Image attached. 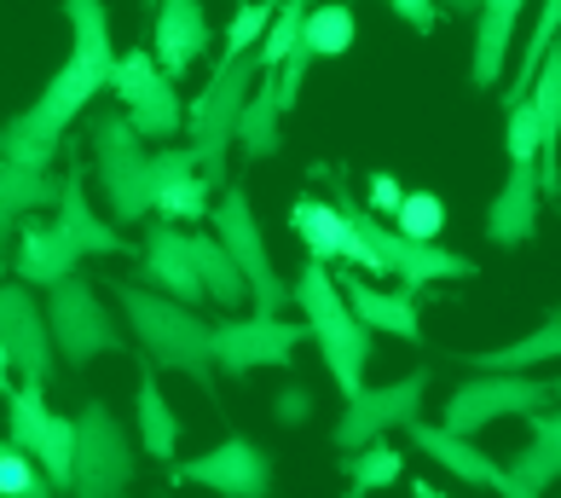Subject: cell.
Here are the masks:
<instances>
[{"label": "cell", "mask_w": 561, "mask_h": 498, "mask_svg": "<svg viewBox=\"0 0 561 498\" xmlns=\"http://www.w3.org/2000/svg\"><path fill=\"white\" fill-rule=\"evenodd\" d=\"M510 128H504V145H510V162H538V151H545V128H538V116L527 99H510L504 105Z\"/></svg>", "instance_id": "74e56055"}, {"label": "cell", "mask_w": 561, "mask_h": 498, "mask_svg": "<svg viewBox=\"0 0 561 498\" xmlns=\"http://www.w3.org/2000/svg\"><path fill=\"white\" fill-rule=\"evenodd\" d=\"M301 47L313 58H342L353 41H359V18H353L347 0H313V7L301 12Z\"/></svg>", "instance_id": "4dcf8cb0"}, {"label": "cell", "mask_w": 561, "mask_h": 498, "mask_svg": "<svg viewBox=\"0 0 561 498\" xmlns=\"http://www.w3.org/2000/svg\"><path fill=\"white\" fill-rule=\"evenodd\" d=\"M255 76H261L255 53L226 58V65L209 70V88L197 93V105L180 116V128L192 134V151H197V169H203V185H209V192L226 185V157H232L238 111H243L249 88H255Z\"/></svg>", "instance_id": "5b68a950"}, {"label": "cell", "mask_w": 561, "mask_h": 498, "mask_svg": "<svg viewBox=\"0 0 561 498\" xmlns=\"http://www.w3.org/2000/svg\"><path fill=\"white\" fill-rule=\"evenodd\" d=\"M215 244L232 256V267L243 273V290H249V302H255V314H284V307H289V284L273 273L266 233H261L255 210H249L243 185H226L220 203H215Z\"/></svg>", "instance_id": "30bf717a"}, {"label": "cell", "mask_w": 561, "mask_h": 498, "mask_svg": "<svg viewBox=\"0 0 561 498\" xmlns=\"http://www.w3.org/2000/svg\"><path fill=\"white\" fill-rule=\"evenodd\" d=\"M122 498H128V493H122Z\"/></svg>", "instance_id": "7dc6e473"}, {"label": "cell", "mask_w": 561, "mask_h": 498, "mask_svg": "<svg viewBox=\"0 0 561 498\" xmlns=\"http://www.w3.org/2000/svg\"><path fill=\"white\" fill-rule=\"evenodd\" d=\"M278 99H273V70H261L255 76V88H249V99H243V111H238V134H232V145L249 157V162H266V157H278Z\"/></svg>", "instance_id": "83f0119b"}, {"label": "cell", "mask_w": 561, "mask_h": 498, "mask_svg": "<svg viewBox=\"0 0 561 498\" xmlns=\"http://www.w3.org/2000/svg\"><path fill=\"white\" fill-rule=\"evenodd\" d=\"M486 238L497 249H522L538 238V169L533 162H510V180L497 185L486 210Z\"/></svg>", "instance_id": "7402d4cb"}, {"label": "cell", "mask_w": 561, "mask_h": 498, "mask_svg": "<svg viewBox=\"0 0 561 498\" xmlns=\"http://www.w3.org/2000/svg\"><path fill=\"white\" fill-rule=\"evenodd\" d=\"M139 7H145V12H151V0H139Z\"/></svg>", "instance_id": "bcb514c9"}, {"label": "cell", "mask_w": 561, "mask_h": 498, "mask_svg": "<svg viewBox=\"0 0 561 498\" xmlns=\"http://www.w3.org/2000/svg\"><path fill=\"white\" fill-rule=\"evenodd\" d=\"M0 348L12 354V371L24 383H47L58 365L47 319H41L30 284H18V279H0Z\"/></svg>", "instance_id": "e0dca14e"}, {"label": "cell", "mask_w": 561, "mask_h": 498, "mask_svg": "<svg viewBox=\"0 0 561 498\" xmlns=\"http://www.w3.org/2000/svg\"><path fill=\"white\" fill-rule=\"evenodd\" d=\"M81 273V249L65 238L58 220H41V215H24L12 233V279L18 284H58Z\"/></svg>", "instance_id": "d6986e66"}, {"label": "cell", "mask_w": 561, "mask_h": 498, "mask_svg": "<svg viewBox=\"0 0 561 498\" xmlns=\"http://www.w3.org/2000/svg\"><path fill=\"white\" fill-rule=\"evenodd\" d=\"M342 475H347V498H370L405 475V452H393L388 441H370L359 452H342Z\"/></svg>", "instance_id": "836d02e7"}, {"label": "cell", "mask_w": 561, "mask_h": 498, "mask_svg": "<svg viewBox=\"0 0 561 498\" xmlns=\"http://www.w3.org/2000/svg\"><path fill=\"white\" fill-rule=\"evenodd\" d=\"M336 284H342L347 314L359 319L365 330H382V337L423 342V325H417V296H405V290H377V284H365L359 273H336Z\"/></svg>", "instance_id": "603a6c76"}, {"label": "cell", "mask_w": 561, "mask_h": 498, "mask_svg": "<svg viewBox=\"0 0 561 498\" xmlns=\"http://www.w3.org/2000/svg\"><path fill=\"white\" fill-rule=\"evenodd\" d=\"M411 493H417V498H451V493H440V487H428V482H417V487H411Z\"/></svg>", "instance_id": "ee69618b"}, {"label": "cell", "mask_w": 561, "mask_h": 498, "mask_svg": "<svg viewBox=\"0 0 561 498\" xmlns=\"http://www.w3.org/2000/svg\"><path fill=\"white\" fill-rule=\"evenodd\" d=\"M423 394H428V371H411V377L388 383V388H359V394L342 406V418H336V429H330V441H336V452H359V446H370V441H382L388 429L423 418Z\"/></svg>", "instance_id": "9a60e30c"}, {"label": "cell", "mask_w": 561, "mask_h": 498, "mask_svg": "<svg viewBox=\"0 0 561 498\" xmlns=\"http://www.w3.org/2000/svg\"><path fill=\"white\" fill-rule=\"evenodd\" d=\"M273 12H278V0H238L232 30H226V47H220V65H226V58L255 53V41L266 35V24H273Z\"/></svg>", "instance_id": "8d00e7d4"}, {"label": "cell", "mask_w": 561, "mask_h": 498, "mask_svg": "<svg viewBox=\"0 0 561 498\" xmlns=\"http://www.w3.org/2000/svg\"><path fill=\"white\" fill-rule=\"evenodd\" d=\"M134 446L128 429L111 418L105 400L76 411V459H70V498H122L134 487Z\"/></svg>", "instance_id": "52a82bcc"}, {"label": "cell", "mask_w": 561, "mask_h": 498, "mask_svg": "<svg viewBox=\"0 0 561 498\" xmlns=\"http://www.w3.org/2000/svg\"><path fill=\"white\" fill-rule=\"evenodd\" d=\"M307 337L301 325H289L284 314H255V319H220L209 325V354L226 377H249V371L273 365L284 371L296 360V342Z\"/></svg>", "instance_id": "4fadbf2b"}, {"label": "cell", "mask_w": 561, "mask_h": 498, "mask_svg": "<svg viewBox=\"0 0 561 498\" xmlns=\"http://www.w3.org/2000/svg\"><path fill=\"white\" fill-rule=\"evenodd\" d=\"M0 279H12V249H0Z\"/></svg>", "instance_id": "f6af8a7d"}, {"label": "cell", "mask_w": 561, "mask_h": 498, "mask_svg": "<svg viewBox=\"0 0 561 498\" xmlns=\"http://www.w3.org/2000/svg\"><path fill=\"white\" fill-rule=\"evenodd\" d=\"M7 441L30 452L47 487L65 498L70 493V459H76V418H58L47 406V383H12L7 394Z\"/></svg>", "instance_id": "9c48e42d"}, {"label": "cell", "mask_w": 561, "mask_h": 498, "mask_svg": "<svg viewBox=\"0 0 561 498\" xmlns=\"http://www.w3.org/2000/svg\"><path fill=\"white\" fill-rule=\"evenodd\" d=\"M440 12H474V0H434Z\"/></svg>", "instance_id": "7bdbcfd3"}, {"label": "cell", "mask_w": 561, "mask_h": 498, "mask_svg": "<svg viewBox=\"0 0 561 498\" xmlns=\"http://www.w3.org/2000/svg\"><path fill=\"white\" fill-rule=\"evenodd\" d=\"M116 302L128 314L139 348L151 354V365L162 371H185L197 388H215V354H209V325H203L185 302L162 296V290H145L139 279H116Z\"/></svg>", "instance_id": "3957f363"}, {"label": "cell", "mask_w": 561, "mask_h": 498, "mask_svg": "<svg viewBox=\"0 0 561 498\" xmlns=\"http://www.w3.org/2000/svg\"><path fill=\"white\" fill-rule=\"evenodd\" d=\"M0 498H58L47 487V475L35 469L30 452H18L7 434H0Z\"/></svg>", "instance_id": "d590c367"}, {"label": "cell", "mask_w": 561, "mask_h": 498, "mask_svg": "<svg viewBox=\"0 0 561 498\" xmlns=\"http://www.w3.org/2000/svg\"><path fill=\"white\" fill-rule=\"evenodd\" d=\"M527 0H474V53H469V81L474 88H497L504 81V58H510V41H515V24H522Z\"/></svg>", "instance_id": "cb8c5ba5"}, {"label": "cell", "mask_w": 561, "mask_h": 498, "mask_svg": "<svg viewBox=\"0 0 561 498\" xmlns=\"http://www.w3.org/2000/svg\"><path fill=\"white\" fill-rule=\"evenodd\" d=\"M289 226H296V238L307 244V256L336 267L347 256V197L336 192V203L330 197H301L296 210H289Z\"/></svg>", "instance_id": "484cf974"}, {"label": "cell", "mask_w": 561, "mask_h": 498, "mask_svg": "<svg viewBox=\"0 0 561 498\" xmlns=\"http://www.w3.org/2000/svg\"><path fill=\"white\" fill-rule=\"evenodd\" d=\"M47 203H58V180H47V169H18V162H0V249H12L18 220L41 215Z\"/></svg>", "instance_id": "4316f807"}, {"label": "cell", "mask_w": 561, "mask_h": 498, "mask_svg": "<svg viewBox=\"0 0 561 498\" xmlns=\"http://www.w3.org/2000/svg\"><path fill=\"white\" fill-rule=\"evenodd\" d=\"M289 302L301 307V330L319 342V354L330 365V377H336L342 400L365 388V365H370V330L347 314L342 302V284H336V267H324L307 256L296 284H289Z\"/></svg>", "instance_id": "7a4b0ae2"}, {"label": "cell", "mask_w": 561, "mask_h": 498, "mask_svg": "<svg viewBox=\"0 0 561 498\" xmlns=\"http://www.w3.org/2000/svg\"><path fill=\"white\" fill-rule=\"evenodd\" d=\"M0 394H12V354L0 348Z\"/></svg>", "instance_id": "b9f144b4"}, {"label": "cell", "mask_w": 561, "mask_h": 498, "mask_svg": "<svg viewBox=\"0 0 561 498\" xmlns=\"http://www.w3.org/2000/svg\"><path fill=\"white\" fill-rule=\"evenodd\" d=\"M105 93H116V99H122V116H128V128H134L139 139H174V134H180V116H185L180 88L157 70L151 47H128V53H116Z\"/></svg>", "instance_id": "7c38bea8"}, {"label": "cell", "mask_w": 561, "mask_h": 498, "mask_svg": "<svg viewBox=\"0 0 561 498\" xmlns=\"http://www.w3.org/2000/svg\"><path fill=\"white\" fill-rule=\"evenodd\" d=\"M347 233L365 238V249L382 261L388 279H405V296H423V290L440 284V279H451V284L457 279H481V267H474L469 256H451V249H440V244H417V238L393 233V226H382L370 210H359V203H347Z\"/></svg>", "instance_id": "8992f818"}, {"label": "cell", "mask_w": 561, "mask_h": 498, "mask_svg": "<svg viewBox=\"0 0 561 498\" xmlns=\"http://www.w3.org/2000/svg\"><path fill=\"white\" fill-rule=\"evenodd\" d=\"M88 134H93V174H99V192H105V203H111V220L116 226L151 220V203H157L151 151H145L139 134L128 128V116L122 111H93Z\"/></svg>", "instance_id": "277c9868"}, {"label": "cell", "mask_w": 561, "mask_h": 498, "mask_svg": "<svg viewBox=\"0 0 561 498\" xmlns=\"http://www.w3.org/2000/svg\"><path fill=\"white\" fill-rule=\"evenodd\" d=\"M388 12L405 18V30H417V35H434V24H440V7H434V0H388Z\"/></svg>", "instance_id": "ab89813d"}, {"label": "cell", "mask_w": 561, "mask_h": 498, "mask_svg": "<svg viewBox=\"0 0 561 498\" xmlns=\"http://www.w3.org/2000/svg\"><path fill=\"white\" fill-rule=\"evenodd\" d=\"M538 406H556V383L522 377V371H474V377L446 400L440 429L474 441V434L492 429L497 418H527V411H538Z\"/></svg>", "instance_id": "8fae6325"}, {"label": "cell", "mask_w": 561, "mask_h": 498, "mask_svg": "<svg viewBox=\"0 0 561 498\" xmlns=\"http://www.w3.org/2000/svg\"><path fill=\"white\" fill-rule=\"evenodd\" d=\"M53 296H47V307H41V319H47V337H53V354L65 360V365H88V360H99V354H116L122 348V330H116V319H111V307L99 302V290L88 284V279H58V284H47Z\"/></svg>", "instance_id": "ba28073f"}, {"label": "cell", "mask_w": 561, "mask_h": 498, "mask_svg": "<svg viewBox=\"0 0 561 498\" xmlns=\"http://www.w3.org/2000/svg\"><path fill=\"white\" fill-rule=\"evenodd\" d=\"M65 18H70V58H65V70L47 81V93L0 128V162L47 169L58 157V145H65V134H70V122L88 111L111 81L116 41H111L105 0H65Z\"/></svg>", "instance_id": "6da1fadb"}, {"label": "cell", "mask_w": 561, "mask_h": 498, "mask_svg": "<svg viewBox=\"0 0 561 498\" xmlns=\"http://www.w3.org/2000/svg\"><path fill=\"white\" fill-rule=\"evenodd\" d=\"M139 284L162 290L185 307L203 302V284L192 273V256H185V233H174V220H151L145 226V249H139Z\"/></svg>", "instance_id": "44dd1931"}, {"label": "cell", "mask_w": 561, "mask_h": 498, "mask_svg": "<svg viewBox=\"0 0 561 498\" xmlns=\"http://www.w3.org/2000/svg\"><path fill=\"white\" fill-rule=\"evenodd\" d=\"M561 354V319L550 314L538 330H527L522 342H510V348H492V354H463L469 371H533V365H545Z\"/></svg>", "instance_id": "d6a6232c"}, {"label": "cell", "mask_w": 561, "mask_h": 498, "mask_svg": "<svg viewBox=\"0 0 561 498\" xmlns=\"http://www.w3.org/2000/svg\"><path fill=\"white\" fill-rule=\"evenodd\" d=\"M273 418H278L284 429H301L307 418H313V394H307L301 383H289V388H278V400H273Z\"/></svg>", "instance_id": "f35d334b"}, {"label": "cell", "mask_w": 561, "mask_h": 498, "mask_svg": "<svg viewBox=\"0 0 561 498\" xmlns=\"http://www.w3.org/2000/svg\"><path fill=\"white\" fill-rule=\"evenodd\" d=\"M185 256H192V273L203 284V296L215 307H238L249 290H243V273L232 267V256L215 244V233H185Z\"/></svg>", "instance_id": "f546056e"}, {"label": "cell", "mask_w": 561, "mask_h": 498, "mask_svg": "<svg viewBox=\"0 0 561 498\" xmlns=\"http://www.w3.org/2000/svg\"><path fill=\"white\" fill-rule=\"evenodd\" d=\"M58 226H65V238L81 249V256H122V249H128L111 220L93 215L88 192H81V162L58 180Z\"/></svg>", "instance_id": "d4e9b609"}, {"label": "cell", "mask_w": 561, "mask_h": 498, "mask_svg": "<svg viewBox=\"0 0 561 498\" xmlns=\"http://www.w3.org/2000/svg\"><path fill=\"white\" fill-rule=\"evenodd\" d=\"M527 423H533V441L515 452V459L504 464L522 487H533V493H545L556 475H561V418L550 406H538V411H527Z\"/></svg>", "instance_id": "f1b7e54d"}, {"label": "cell", "mask_w": 561, "mask_h": 498, "mask_svg": "<svg viewBox=\"0 0 561 498\" xmlns=\"http://www.w3.org/2000/svg\"><path fill=\"white\" fill-rule=\"evenodd\" d=\"M209 47H215V35H209V18H203L197 0H151V58L174 88Z\"/></svg>", "instance_id": "ac0fdd59"}, {"label": "cell", "mask_w": 561, "mask_h": 498, "mask_svg": "<svg viewBox=\"0 0 561 498\" xmlns=\"http://www.w3.org/2000/svg\"><path fill=\"white\" fill-rule=\"evenodd\" d=\"M393 233H405L417 244H440V233H446V197L428 192V185L400 192V203H393Z\"/></svg>", "instance_id": "e575fe53"}, {"label": "cell", "mask_w": 561, "mask_h": 498, "mask_svg": "<svg viewBox=\"0 0 561 498\" xmlns=\"http://www.w3.org/2000/svg\"><path fill=\"white\" fill-rule=\"evenodd\" d=\"M134 423H139V441H145V452H151L157 464H174V446H180V418H174V406L162 400V388H157L151 371L139 377V394H134Z\"/></svg>", "instance_id": "1f68e13d"}, {"label": "cell", "mask_w": 561, "mask_h": 498, "mask_svg": "<svg viewBox=\"0 0 561 498\" xmlns=\"http://www.w3.org/2000/svg\"><path fill=\"white\" fill-rule=\"evenodd\" d=\"M174 487H209L220 498H266L273 493V459L249 441V434H226L220 446L197 452L185 464H169Z\"/></svg>", "instance_id": "5bb4252c"}, {"label": "cell", "mask_w": 561, "mask_h": 498, "mask_svg": "<svg viewBox=\"0 0 561 498\" xmlns=\"http://www.w3.org/2000/svg\"><path fill=\"white\" fill-rule=\"evenodd\" d=\"M405 185L393 174H370V215H393V203H400Z\"/></svg>", "instance_id": "60d3db41"}, {"label": "cell", "mask_w": 561, "mask_h": 498, "mask_svg": "<svg viewBox=\"0 0 561 498\" xmlns=\"http://www.w3.org/2000/svg\"><path fill=\"white\" fill-rule=\"evenodd\" d=\"M151 180H157V220H203L209 215V185H203L197 151L192 145H169V151H151Z\"/></svg>", "instance_id": "ffe728a7"}, {"label": "cell", "mask_w": 561, "mask_h": 498, "mask_svg": "<svg viewBox=\"0 0 561 498\" xmlns=\"http://www.w3.org/2000/svg\"><path fill=\"white\" fill-rule=\"evenodd\" d=\"M405 429V441L423 452L428 464H440L451 482H469V487H481V493H497V498H545V493H533V487H522L515 475L497 464V459H486L474 441H463V434H446L440 423H423V418H411V423H400Z\"/></svg>", "instance_id": "2e32d148"}]
</instances>
